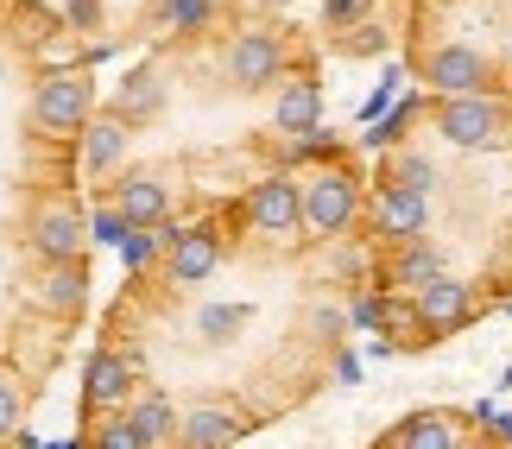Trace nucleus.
<instances>
[{"label": "nucleus", "mask_w": 512, "mask_h": 449, "mask_svg": "<svg viewBox=\"0 0 512 449\" xmlns=\"http://www.w3.org/2000/svg\"><path fill=\"white\" fill-rule=\"evenodd\" d=\"M367 13H373V0H323V26H329V32L367 26Z\"/></svg>", "instance_id": "25"}, {"label": "nucleus", "mask_w": 512, "mask_h": 449, "mask_svg": "<svg viewBox=\"0 0 512 449\" xmlns=\"http://www.w3.org/2000/svg\"><path fill=\"white\" fill-rule=\"evenodd\" d=\"M247 437V418L228 405H190L184 412V449H234Z\"/></svg>", "instance_id": "16"}, {"label": "nucleus", "mask_w": 512, "mask_h": 449, "mask_svg": "<svg viewBox=\"0 0 512 449\" xmlns=\"http://www.w3.org/2000/svg\"><path fill=\"white\" fill-rule=\"evenodd\" d=\"M342 51H354V57H373V51H386V32H373V26H354V38H342Z\"/></svg>", "instance_id": "26"}, {"label": "nucleus", "mask_w": 512, "mask_h": 449, "mask_svg": "<svg viewBox=\"0 0 512 449\" xmlns=\"http://www.w3.org/2000/svg\"><path fill=\"white\" fill-rule=\"evenodd\" d=\"M411 310H418L424 336H449V329H462L468 317H475V291H468L456 272H437L430 285L411 291Z\"/></svg>", "instance_id": "10"}, {"label": "nucleus", "mask_w": 512, "mask_h": 449, "mask_svg": "<svg viewBox=\"0 0 512 449\" xmlns=\"http://www.w3.org/2000/svg\"><path fill=\"white\" fill-rule=\"evenodd\" d=\"M424 228H430V197L424 190L380 178V190H373V234H380L386 247H405V241H424Z\"/></svg>", "instance_id": "8"}, {"label": "nucleus", "mask_w": 512, "mask_h": 449, "mask_svg": "<svg viewBox=\"0 0 512 449\" xmlns=\"http://www.w3.org/2000/svg\"><path fill=\"white\" fill-rule=\"evenodd\" d=\"M418 76L437 95H487V89H494V57L475 51V45H462V38H443V45L424 51Z\"/></svg>", "instance_id": "5"}, {"label": "nucleus", "mask_w": 512, "mask_h": 449, "mask_svg": "<svg viewBox=\"0 0 512 449\" xmlns=\"http://www.w3.org/2000/svg\"><path fill=\"white\" fill-rule=\"evenodd\" d=\"M215 266H222L215 222H184V228L165 222V279L171 285H203V279H215Z\"/></svg>", "instance_id": "7"}, {"label": "nucleus", "mask_w": 512, "mask_h": 449, "mask_svg": "<svg viewBox=\"0 0 512 449\" xmlns=\"http://www.w3.org/2000/svg\"><path fill=\"white\" fill-rule=\"evenodd\" d=\"M95 121V83L89 70H51L32 89V127L51 140H83V127Z\"/></svg>", "instance_id": "1"}, {"label": "nucleus", "mask_w": 512, "mask_h": 449, "mask_svg": "<svg viewBox=\"0 0 512 449\" xmlns=\"http://www.w3.org/2000/svg\"><path fill=\"white\" fill-rule=\"evenodd\" d=\"M380 178H392V184H411V190H424L430 197V184H437V165L424 159V152H399V159H392Z\"/></svg>", "instance_id": "23"}, {"label": "nucleus", "mask_w": 512, "mask_h": 449, "mask_svg": "<svg viewBox=\"0 0 512 449\" xmlns=\"http://www.w3.org/2000/svg\"><path fill=\"white\" fill-rule=\"evenodd\" d=\"M133 393H140V374H133V361H127V355H114V348L89 355V367H83V412H89V418L127 412Z\"/></svg>", "instance_id": "9"}, {"label": "nucleus", "mask_w": 512, "mask_h": 449, "mask_svg": "<svg viewBox=\"0 0 512 449\" xmlns=\"http://www.w3.org/2000/svg\"><path fill=\"white\" fill-rule=\"evenodd\" d=\"M506 121H512V114H506V102L494 89H487V95H443L437 114H430V127H437L449 146H462V152L494 146L506 133Z\"/></svg>", "instance_id": "3"}, {"label": "nucleus", "mask_w": 512, "mask_h": 449, "mask_svg": "<svg viewBox=\"0 0 512 449\" xmlns=\"http://www.w3.org/2000/svg\"><path fill=\"white\" fill-rule=\"evenodd\" d=\"M361 222V178L342 165H323L304 178V234L310 241H329V234H348Z\"/></svg>", "instance_id": "2"}, {"label": "nucleus", "mask_w": 512, "mask_h": 449, "mask_svg": "<svg viewBox=\"0 0 512 449\" xmlns=\"http://www.w3.org/2000/svg\"><path fill=\"white\" fill-rule=\"evenodd\" d=\"M32 304L51 310V317H83L89 304V266L83 260H57L32 279Z\"/></svg>", "instance_id": "14"}, {"label": "nucleus", "mask_w": 512, "mask_h": 449, "mask_svg": "<svg viewBox=\"0 0 512 449\" xmlns=\"http://www.w3.org/2000/svg\"><path fill=\"white\" fill-rule=\"evenodd\" d=\"M19 412H26V386H19L13 367H0V443H13Z\"/></svg>", "instance_id": "24"}, {"label": "nucleus", "mask_w": 512, "mask_h": 449, "mask_svg": "<svg viewBox=\"0 0 512 449\" xmlns=\"http://www.w3.org/2000/svg\"><path fill=\"white\" fill-rule=\"evenodd\" d=\"M83 449H152L140 437V424H133V412H108V418H95L89 424V443Z\"/></svg>", "instance_id": "21"}, {"label": "nucleus", "mask_w": 512, "mask_h": 449, "mask_svg": "<svg viewBox=\"0 0 512 449\" xmlns=\"http://www.w3.org/2000/svg\"><path fill=\"white\" fill-rule=\"evenodd\" d=\"M291 64V51H285V38L272 32V26H247L241 38L228 45V83L241 89V95H260V89H279V76Z\"/></svg>", "instance_id": "4"}, {"label": "nucleus", "mask_w": 512, "mask_h": 449, "mask_svg": "<svg viewBox=\"0 0 512 449\" xmlns=\"http://www.w3.org/2000/svg\"><path fill=\"white\" fill-rule=\"evenodd\" d=\"M127 133H133V127H127L114 108H102V114L83 127V171H89V178H102V171H114V165L127 159Z\"/></svg>", "instance_id": "17"}, {"label": "nucleus", "mask_w": 512, "mask_h": 449, "mask_svg": "<svg viewBox=\"0 0 512 449\" xmlns=\"http://www.w3.org/2000/svg\"><path fill=\"white\" fill-rule=\"evenodd\" d=\"M272 127H279L285 140H310V133L323 127V89H317V76H310V70H285V76H279Z\"/></svg>", "instance_id": "11"}, {"label": "nucleus", "mask_w": 512, "mask_h": 449, "mask_svg": "<svg viewBox=\"0 0 512 449\" xmlns=\"http://www.w3.org/2000/svg\"><path fill=\"white\" fill-rule=\"evenodd\" d=\"M133 424H140V437L152 449H184V418H177V405L165 393H133Z\"/></svg>", "instance_id": "18"}, {"label": "nucleus", "mask_w": 512, "mask_h": 449, "mask_svg": "<svg viewBox=\"0 0 512 449\" xmlns=\"http://www.w3.org/2000/svg\"><path fill=\"white\" fill-rule=\"evenodd\" d=\"M108 209L127 228H165V216H171V184L159 178V171H127V178L114 184V203Z\"/></svg>", "instance_id": "13"}, {"label": "nucleus", "mask_w": 512, "mask_h": 449, "mask_svg": "<svg viewBox=\"0 0 512 449\" xmlns=\"http://www.w3.org/2000/svg\"><path fill=\"white\" fill-rule=\"evenodd\" d=\"M500 437H506V443H512V418H500Z\"/></svg>", "instance_id": "29"}, {"label": "nucleus", "mask_w": 512, "mask_h": 449, "mask_svg": "<svg viewBox=\"0 0 512 449\" xmlns=\"http://www.w3.org/2000/svg\"><path fill=\"white\" fill-rule=\"evenodd\" d=\"M260 7H266V13H279V7H291V0H260Z\"/></svg>", "instance_id": "28"}, {"label": "nucleus", "mask_w": 512, "mask_h": 449, "mask_svg": "<svg viewBox=\"0 0 512 449\" xmlns=\"http://www.w3.org/2000/svg\"><path fill=\"white\" fill-rule=\"evenodd\" d=\"M108 108L121 114L127 127L159 121V114H165V76H159V64H133L121 83H114V102H108Z\"/></svg>", "instance_id": "15"}, {"label": "nucleus", "mask_w": 512, "mask_h": 449, "mask_svg": "<svg viewBox=\"0 0 512 449\" xmlns=\"http://www.w3.org/2000/svg\"><path fill=\"white\" fill-rule=\"evenodd\" d=\"M392 449H462V418L456 412H418L392 431Z\"/></svg>", "instance_id": "19"}, {"label": "nucleus", "mask_w": 512, "mask_h": 449, "mask_svg": "<svg viewBox=\"0 0 512 449\" xmlns=\"http://www.w3.org/2000/svg\"><path fill=\"white\" fill-rule=\"evenodd\" d=\"M247 228L260 241H285V234H304V178H285L272 171L247 190Z\"/></svg>", "instance_id": "6"}, {"label": "nucleus", "mask_w": 512, "mask_h": 449, "mask_svg": "<svg viewBox=\"0 0 512 449\" xmlns=\"http://www.w3.org/2000/svg\"><path fill=\"white\" fill-rule=\"evenodd\" d=\"M64 7H70V19H76V26H95V13H102L95 0H64Z\"/></svg>", "instance_id": "27"}, {"label": "nucleus", "mask_w": 512, "mask_h": 449, "mask_svg": "<svg viewBox=\"0 0 512 449\" xmlns=\"http://www.w3.org/2000/svg\"><path fill=\"white\" fill-rule=\"evenodd\" d=\"M443 272V260H437V247L430 241H405V247H392V260H386V285H399V291H418V285H430Z\"/></svg>", "instance_id": "20"}, {"label": "nucleus", "mask_w": 512, "mask_h": 449, "mask_svg": "<svg viewBox=\"0 0 512 449\" xmlns=\"http://www.w3.org/2000/svg\"><path fill=\"white\" fill-rule=\"evenodd\" d=\"M215 13V0H159V26L165 32H203Z\"/></svg>", "instance_id": "22"}, {"label": "nucleus", "mask_w": 512, "mask_h": 449, "mask_svg": "<svg viewBox=\"0 0 512 449\" xmlns=\"http://www.w3.org/2000/svg\"><path fill=\"white\" fill-rule=\"evenodd\" d=\"M26 241H32V253H38L45 266H57V260H83V253H89V228H83V216H76V209L51 203V209H38V216H32Z\"/></svg>", "instance_id": "12"}]
</instances>
